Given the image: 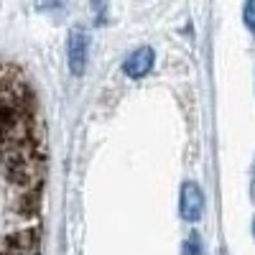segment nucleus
I'll return each instance as SVG.
<instances>
[{"label": "nucleus", "instance_id": "nucleus-6", "mask_svg": "<svg viewBox=\"0 0 255 255\" xmlns=\"http://www.w3.org/2000/svg\"><path fill=\"white\" fill-rule=\"evenodd\" d=\"M243 18H245V26H248L250 31H255V0H250V3L245 5Z\"/></svg>", "mask_w": 255, "mask_h": 255}, {"label": "nucleus", "instance_id": "nucleus-7", "mask_svg": "<svg viewBox=\"0 0 255 255\" xmlns=\"http://www.w3.org/2000/svg\"><path fill=\"white\" fill-rule=\"evenodd\" d=\"M253 232H255V220H253Z\"/></svg>", "mask_w": 255, "mask_h": 255}, {"label": "nucleus", "instance_id": "nucleus-2", "mask_svg": "<svg viewBox=\"0 0 255 255\" xmlns=\"http://www.w3.org/2000/svg\"><path fill=\"white\" fill-rule=\"evenodd\" d=\"M153 61H156L153 49L151 46H140V49H135V51H130L125 56L123 72H125V77H130V79H140V77H145L148 72L153 69Z\"/></svg>", "mask_w": 255, "mask_h": 255}, {"label": "nucleus", "instance_id": "nucleus-1", "mask_svg": "<svg viewBox=\"0 0 255 255\" xmlns=\"http://www.w3.org/2000/svg\"><path fill=\"white\" fill-rule=\"evenodd\" d=\"M179 212L186 222H197L204 212V194L197 181H184L181 184V199H179Z\"/></svg>", "mask_w": 255, "mask_h": 255}, {"label": "nucleus", "instance_id": "nucleus-4", "mask_svg": "<svg viewBox=\"0 0 255 255\" xmlns=\"http://www.w3.org/2000/svg\"><path fill=\"white\" fill-rule=\"evenodd\" d=\"M0 255H38V235L31 230L15 232V235L3 245Z\"/></svg>", "mask_w": 255, "mask_h": 255}, {"label": "nucleus", "instance_id": "nucleus-3", "mask_svg": "<svg viewBox=\"0 0 255 255\" xmlns=\"http://www.w3.org/2000/svg\"><path fill=\"white\" fill-rule=\"evenodd\" d=\"M87 49H90V41L87 33L82 28H74L69 33V44H67V56H69V69L72 74H82L84 72V64H87Z\"/></svg>", "mask_w": 255, "mask_h": 255}, {"label": "nucleus", "instance_id": "nucleus-5", "mask_svg": "<svg viewBox=\"0 0 255 255\" xmlns=\"http://www.w3.org/2000/svg\"><path fill=\"white\" fill-rule=\"evenodd\" d=\"M184 255H204L199 232H191V235L186 238V243H184Z\"/></svg>", "mask_w": 255, "mask_h": 255}]
</instances>
